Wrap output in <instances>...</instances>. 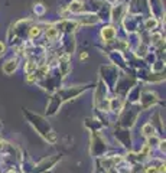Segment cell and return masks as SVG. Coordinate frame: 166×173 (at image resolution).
Returning <instances> with one entry per match:
<instances>
[{"label": "cell", "mask_w": 166, "mask_h": 173, "mask_svg": "<svg viewBox=\"0 0 166 173\" xmlns=\"http://www.w3.org/2000/svg\"><path fill=\"white\" fill-rule=\"evenodd\" d=\"M46 36H48L49 39H54V38L56 36V30H55L54 28H51V29H48V32H46Z\"/></svg>", "instance_id": "cell-5"}, {"label": "cell", "mask_w": 166, "mask_h": 173, "mask_svg": "<svg viewBox=\"0 0 166 173\" xmlns=\"http://www.w3.org/2000/svg\"><path fill=\"white\" fill-rule=\"evenodd\" d=\"M3 51H5V45H3V43H0V55L3 53Z\"/></svg>", "instance_id": "cell-6"}, {"label": "cell", "mask_w": 166, "mask_h": 173, "mask_svg": "<svg viewBox=\"0 0 166 173\" xmlns=\"http://www.w3.org/2000/svg\"><path fill=\"white\" fill-rule=\"evenodd\" d=\"M81 9H82V6H81L80 2H72L69 6V10H72V12H80Z\"/></svg>", "instance_id": "cell-3"}, {"label": "cell", "mask_w": 166, "mask_h": 173, "mask_svg": "<svg viewBox=\"0 0 166 173\" xmlns=\"http://www.w3.org/2000/svg\"><path fill=\"white\" fill-rule=\"evenodd\" d=\"M143 133H145V136H152L153 134V127H152V124H146L143 127Z\"/></svg>", "instance_id": "cell-4"}, {"label": "cell", "mask_w": 166, "mask_h": 173, "mask_svg": "<svg viewBox=\"0 0 166 173\" xmlns=\"http://www.w3.org/2000/svg\"><path fill=\"white\" fill-rule=\"evenodd\" d=\"M16 67H17V63H16V61H9L5 67H3V71L6 72V74H12L15 69H16Z\"/></svg>", "instance_id": "cell-1"}, {"label": "cell", "mask_w": 166, "mask_h": 173, "mask_svg": "<svg viewBox=\"0 0 166 173\" xmlns=\"http://www.w3.org/2000/svg\"><path fill=\"white\" fill-rule=\"evenodd\" d=\"M103 36H104L106 39L113 38V36H114V30H113V28H104V29H103Z\"/></svg>", "instance_id": "cell-2"}]
</instances>
